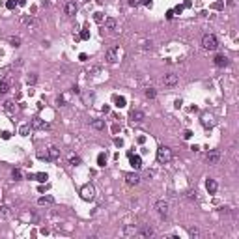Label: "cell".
I'll list each match as a JSON object with an SVG mask.
<instances>
[{"label": "cell", "mask_w": 239, "mask_h": 239, "mask_svg": "<svg viewBox=\"0 0 239 239\" xmlns=\"http://www.w3.org/2000/svg\"><path fill=\"white\" fill-rule=\"evenodd\" d=\"M4 108H6V112H8L10 116H15V112L19 110V108H17V105L13 103V101H8V103L4 105Z\"/></svg>", "instance_id": "16"}, {"label": "cell", "mask_w": 239, "mask_h": 239, "mask_svg": "<svg viewBox=\"0 0 239 239\" xmlns=\"http://www.w3.org/2000/svg\"><path fill=\"white\" fill-rule=\"evenodd\" d=\"M125 181H127V185H138L142 181V178H140V174L131 172V174H125Z\"/></svg>", "instance_id": "9"}, {"label": "cell", "mask_w": 239, "mask_h": 239, "mask_svg": "<svg viewBox=\"0 0 239 239\" xmlns=\"http://www.w3.org/2000/svg\"><path fill=\"white\" fill-rule=\"evenodd\" d=\"M207 163L209 164H217V163H219V161H221V151H217V150H211V151H209L207 153Z\"/></svg>", "instance_id": "11"}, {"label": "cell", "mask_w": 239, "mask_h": 239, "mask_svg": "<svg viewBox=\"0 0 239 239\" xmlns=\"http://www.w3.org/2000/svg\"><path fill=\"white\" fill-rule=\"evenodd\" d=\"M129 118H131V122H133V123H142L144 119H146V114H144L142 110H131Z\"/></svg>", "instance_id": "7"}, {"label": "cell", "mask_w": 239, "mask_h": 239, "mask_svg": "<svg viewBox=\"0 0 239 239\" xmlns=\"http://www.w3.org/2000/svg\"><path fill=\"white\" fill-rule=\"evenodd\" d=\"M64 11H66V15H75L77 13V4L75 2H66L64 4Z\"/></svg>", "instance_id": "15"}, {"label": "cell", "mask_w": 239, "mask_h": 239, "mask_svg": "<svg viewBox=\"0 0 239 239\" xmlns=\"http://www.w3.org/2000/svg\"><path fill=\"white\" fill-rule=\"evenodd\" d=\"M107 62H108V64H116V62H118V47L116 45H112L107 51Z\"/></svg>", "instance_id": "8"}, {"label": "cell", "mask_w": 239, "mask_h": 239, "mask_svg": "<svg viewBox=\"0 0 239 239\" xmlns=\"http://www.w3.org/2000/svg\"><path fill=\"white\" fill-rule=\"evenodd\" d=\"M30 127H32V129H47V123H45L41 118H34L32 123H30Z\"/></svg>", "instance_id": "14"}, {"label": "cell", "mask_w": 239, "mask_h": 239, "mask_svg": "<svg viewBox=\"0 0 239 239\" xmlns=\"http://www.w3.org/2000/svg\"><path fill=\"white\" fill-rule=\"evenodd\" d=\"M26 4V0H17V6H24Z\"/></svg>", "instance_id": "49"}, {"label": "cell", "mask_w": 239, "mask_h": 239, "mask_svg": "<svg viewBox=\"0 0 239 239\" xmlns=\"http://www.w3.org/2000/svg\"><path fill=\"white\" fill-rule=\"evenodd\" d=\"M2 138H4V140H8V138H10V133H8V131H4V133H2Z\"/></svg>", "instance_id": "45"}, {"label": "cell", "mask_w": 239, "mask_h": 239, "mask_svg": "<svg viewBox=\"0 0 239 239\" xmlns=\"http://www.w3.org/2000/svg\"><path fill=\"white\" fill-rule=\"evenodd\" d=\"M0 215H2V217L8 215V207H0Z\"/></svg>", "instance_id": "41"}, {"label": "cell", "mask_w": 239, "mask_h": 239, "mask_svg": "<svg viewBox=\"0 0 239 239\" xmlns=\"http://www.w3.org/2000/svg\"><path fill=\"white\" fill-rule=\"evenodd\" d=\"M206 189H207L209 194H215L217 189H219V183H217L215 179H207V181H206Z\"/></svg>", "instance_id": "13"}, {"label": "cell", "mask_w": 239, "mask_h": 239, "mask_svg": "<svg viewBox=\"0 0 239 239\" xmlns=\"http://www.w3.org/2000/svg\"><path fill=\"white\" fill-rule=\"evenodd\" d=\"M142 4L148 6V8H151V4H153V0H142Z\"/></svg>", "instance_id": "42"}, {"label": "cell", "mask_w": 239, "mask_h": 239, "mask_svg": "<svg viewBox=\"0 0 239 239\" xmlns=\"http://www.w3.org/2000/svg\"><path fill=\"white\" fill-rule=\"evenodd\" d=\"M116 146L122 148V146H123V140H122V138H116Z\"/></svg>", "instance_id": "46"}, {"label": "cell", "mask_w": 239, "mask_h": 239, "mask_svg": "<svg viewBox=\"0 0 239 239\" xmlns=\"http://www.w3.org/2000/svg\"><path fill=\"white\" fill-rule=\"evenodd\" d=\"M56 105H58V107H64L66 105V95H60L58 99H56Z\"/></svg>", "instance_id": "33"}, {"label": "cell", "mask_w": 239, "mask_h": 239, "mask_svg": "<svg viewBox=\"0 0 239 239\" xmlns=\"http://www.w3.org/2000/svg\"><path fill=\"white\" fill-rule=\"evenodd\" d=\"M28 131H30V123H24V125H21V135H23V136H26L28 135Z\"/></svg>", "instance_id": "30"}, {"label": "cell", "mask_w": 239, "mask_h": 239, "mask_svg": "<svg viewBox=\"0 0 239 239\" xmlns=\"http://www.w3.org/2000/svg\"><path fill=\"white\" fill-rule=\"evenodd\" d=\"M92 127L97 129V131H101V129H105V122H103V119H94V122H92Z\"/></svg>", "instance_id": "22"}, {"label": "cell", "mask_w": 239, "mask_h": 239, "mask_svg": "<svg viewBox=\"0 0 239 239\" xmlns=\"http://www.w3.org/2000/svg\"><path fill=\"white\" fill-rule=\"evenodd\" d=\"M172 11H174V13H178V15H179V13L183 11V6H176V8H174Z\"/></svg>", "instance_id": "39"}, {"label": "cell", "mask_w": 239, "mask_h": 239, "mask_svg": "<svg viewBox=\"0 0 239 239\" xmlns=\"http://www.w3.org/2000/svg\"><path fill=\"white\" fill-rule=\"evenodd\" d=\"M157 161L161 164H168L172 161V150L168 146H159L157 150Z\"/></svg>", "instance_id": "1"}, {"label": "cell", "mask_w": 239, "mask_h": 239, "mask_svg": "<svg viewBox=\"0 0 239 239\" xmlns=\"http://www.w3.org/2000/svg\"><path fill=\"white\" fill-rule=\"evenodd\" d=\"M11 176H13V179H21V170H13Z\"/></svg>", "instance_id": "37"}, {"label": "cell", "mask_w": 239, "mask_h": 239, "mask_svg": "<svg viewBox=\"0 0 239 239\" xmlns=\"http://www.w3.org/2000/svg\"><path fill=\"white\" fill-rule=\"evenodd\" d=\"M215 66H219V67H224V66H228V58H226V56H222V54L215 56Z\"/></svg>", "instance_id": "18"}, {"label": "cell", "mask_w": 239, "mask_h": 239, "mask_svg": "<svg viewBox=\"0 0 239 239\" xmlns=\"http://www.w3.org/2000/svg\"><path fill=\"white\" fill-rule=\"evenodd\" d=\"M69 164H71V166H79L80 164V157L79 155H71V157H69Z\"/></svg>", "instance_id": "26"}, {"label": "cell", "mask_w": 239, "mask_h": 239, "mask_svg": "<svg viewBox=\"0 0 239 239\" xmlns=\"http://www.w3.org/2000/svg\"><path fill=\"white\" fill-rule=\"evenodd\" d=\"M34 178H36V179L39 181V183H45V181L49 179V176H47V174H43V172H39V174H36V176H34Z\"/></svg>", "instance_id": "27"}, {"label": "cell", "mask_w": 239, "mask_h": 239, "mask_svg": "<svg viewBox=\"0 0 239 239\" xmlns=\"http://www.w3.org/2000/svg\"><path fill=\"white\" fill-rule=\"evenodd\" d=\"M136 234H138L140 237H151V235H153V228H150V226H144L142 230H136Z\"/></svg>", "instance_id": "17"}, {"label": "cell", "mask_w": 239, "mask_h": 239, "mask_svg": "<svg viewBox=\"0 0 239 239\" xmlns=\"http://www.w3.org/2000/svg\"><path fill=\"white\" fill-rule=\"evenodd\" d=\"M38 204H39V206H45V204H54V198H52V196H43V198L38 200Z\"/></svg>", "instance_id": "23"}, {"label": "cell", "mask_w": 239, "mask_h": 239, "mask_svg": "<svg viewBox=\"0 0 239 239\" xmlns=\"http://www.w3.org/2000/svg\"><path fill=\"white\" fill-rule=\"evenodd\" d=\"M191 136H193L191 131H185V133H183V138H191Z\"/></svg>", "instance_id": "44"}, {"label": "cell", "mask_w": 239, "mask_h": 239, "mask_svg": "<svg viewBox=\"0 0 239 239\" xmlns=\"http://www.w3.org/2000/svg\"><path fill=\"white\" fill-rule=\"evenodd\" d=\"M36 80H38V77H36V75H30V77L26 79V82H28V84H36Z\"/></svg>", "instance_id": "35"}, {"label": "cell", "mask_w": 239, "mask_h": 239, "mask_svg": "<svg viewBox=\"0 0 239 239\" xmlns=\"http://www.w3.org/2000/svg\"><path fill=\"white\" fill-rule=\"evenodd\" d=\"M79 58H80V62H86V60H88V56H86V54H80Z\"/></svg>", "instance_id": "47"}, {"label": "cell", "mask_w": 239, "mask_h": 239, "mask_svg": "<svg viewBox=\"0 0 239 239\" xmlns=\"http://www.w3.org/2000/svg\"><path fill=\"white\" fill-rule=\"evenodd\" d=\"M23 23H24L28 28H30V26H36V21H34L32 17H28V15H24V17H23Z\"/></svg>", "instance_id": "25"}, {"label": "cell", "mask_w": 239, "mask_h": 239, "mask_svg": "<svg viewBox=\"0 0 239 239\" xmlns=\"http://www.w3.org/2000/svg\"><path fill=\"white\" fill-rule=\"evenodd\" d=\"M15 4H17V2H15V0H8V4H6V6H8V8H10V10H13V8H15Z\"/></svg>", "instance_id": "38"}, {"label": "cell", "mask_w": 239, "mask_h": 239, "mask_svg": "<svg viewBox=\"0 0 239 239\" xmlns=\"http://www.w3.org/2000/svg\"><path fill=\"white\" fill-rule=\"evenodd\" d=\"M122 234H123L125 237H129V235H136V228H135V226H125Z\"/></svg>", "instance_id": "21"}, {"label": "cell", "mask_w": 239, "mask_h": 239, "mask_svg": "<svg viewBox=\"0 0 239 239\" xmlns=\"http://www.w3.org/2000/svg\"><path fill=\"white\" fill-rule=\"evenodd\" d=\"M94 21L95 23H103V13H99V11L94 13Z\"/></svg>", "instance_id": "34"}, {"label": "cell", "mask_w": 239, "mask_h": 239, "mask_svg": "<svg viewBox=\"0 0 239 239\" xmlns=\"http://www.w3.org/2000/svg\"><path fill=\"white\" fill-rule=\"evenodd\" d=\"M178 82H179V77L176 73H166L163 77V84H164V86H176Z\"/></svg>", "instance_id": "5"}, {"label": "cell", "mask_w": 239, "mask_h": 239, "mask_svg": "<svg viewBox=\"0 0 239 239\" xmlns=\"http://www.w3.org/2000/svg\"><path fill=\"white\" fill-rule=\"evenodd\" d=\"M10 43H11L13 47H19V45H21V38H15V36L10 38Z\"/></svg>", "instance_id": "32"}, {"label": "cell", "mask_w": 239, "mask_h": 239, "mask_svg": "<svg viewBox=\"0 0 239 239\" xmlns=\"http://www.w3.org/2000/svg\"><path fill=\"white\" fill-rule=\"evenodd\" d=\"M166 19H168V21H172V19H174V11H172V10L166 13Z\"/></svg>", "instance_id": "43"}, {"label": "cell", "mask_w": 239, "mask_h": 239, "mask_svg": "<svg viewBox=\"0 0 239 239\" xmlns=\"http://www.w3.org/2000/svg\"><path fill=\"white\" fill-rule=\"evenodd\" d=\"M200 123H202L206 129H211L213 123H215V122H213V116L209 114V112H204V114L200 116Z\"/></svg>", "instance_id": "6"}, {"label": "cell", "mask_w": 239, "mask_h": 239, "mask_svg": "<svg viewBox=\"0 0 239 239\" xmlns=\"http://www.w3.org/2000/svg\"><path fill=\"white\" fill-rule=\"evenodd\" d=\"M79 38H80V39H88V38H90V32H88V30H82V34H80Z\"/></svg>", "instance_id": "36"}, {"label": "cell", "mask_w": 239, "mask_h": 239, "mask_svg": "<svg viewBox=\"0 0 239 239\" xmlns=\"http://www.w3.org/2000/svg\"><path fill=\"white\" fill-rule=\"evenodd\" d=\"M10 92V79H2L0 80V94Z\"/></svg>", "instance_id": "20"}, {"label": "cell", "mask_w": 239, "mask_h": 239, "mask_svg": "<svg viewBox=\"0 0 239 239\" xmlns=\"http://www.w3.org/2000/svg\"><path fill=\"white\" fill-rule=\"evenodd\" d=\"M45 153H47V161H56L60 157V150L56 146H51V148H47L45 150Z\"/></svg>", "instance_id": "10"}, {"label": "cell", "mask_w": 239, "mask_h": 239, "mask_svg": "<svg viewBox=\"0 0 239 239\" xmlns=\"http://www.w3.org/2000/svg\"><path fill=\"white\" fill-rule=\"evenodd\" d=\"M189 235L191 237H200V230L198 228H189Z\"/></svg>", "instance_id": "31"}, {"label": "cell", "mask_w": 239, "mask_h": 239, "mask_svg": "<svg viewBox=\"0 0 239 239\" xmlns=\"http://www.w3.org/2000/svg\"><path fill=\"white\" fill-rule=\"evenodd\" d=\"M129 163H131V166L135 168V170H138V168H142V159H140V155H129Z\"/></svg>", "instance_id": "12"}, {"label": "cell", "mask_w": 239, "mask_h": 239, "mask_svg": "<svg viewBox=\"0 0 239 239\" xmlns=\"http://www.w3.org/2000/svg\"><path fill=\"white\" fill-rule=\"evenodd\" d=\"M138 4H140V0H129V6H133V8H136Z\"/></svg>", "instance_id": "40"}, {"label": "cell", "mask_w": 239, "mask_h": 239, "mask_svg": "<svg viewBox=\"0 0 239 239\" xmlns=\"http://www.w3.org/2000/svg\"><path fill=\"white\" fill-rule=\"evenodd\" d=\"M114 103H116V107H125V97H122V95H114Z\"/></svg>", "instance_id": "24"}, {"label": "cell", "mask_w": 239, "mask_h": 239, "mask_svg": "<svg viewBox=\"0 0 239 239\" xmlns=\"http://www.w3.org/2000/svg\"><path fill=\"white\" fill-rule=\"evenodd\" d=\"M202 47L206 49V51H215V49L219 47V41H217L215 34H206V36L202 38Z\"/></svg>", "instance_id": "2"}, {"label": "cell", "mask_w": 239, "mask_h": 239, "mask_svg": "<svg viewBox=\"0 0 239 239\" xmlns=\"http://www.w3.org/2000/svg\"><path fill=\"white\" fill-rule=\"evenodd\" d=\"M105 26H107V30H116V19L114 17H107L105 19Z\"/></svg>", "instance_id": "19"}, {"label": "cell", "mask_w": 239, "mask_h": 239, "mask_svg": "<svg viewBox=\"0 0 239 239\" xmlns=\"http://www.w3.org/2000/svg\"><path fill=\"white\" fill-rule=\"evenodd\" d=\"M80 198H82V200H86V202H92V200L95 198V189H94V185H92V183L84 185V187L80 189Z\"/></svg>", "instance_id": "4"}, {"label": "cell", "mask_w": 239, "mask_h": 239, "mask_svg": "<svg viewBox=\"0 0 239 239\" xmlns=\"http://www.w3.org/2000/svg\"><path fill=\"white\" fill-rule=\"evenodd\" d=\"M97 164H99V166L107 164V155H105V153H99V157H97Z\"/></svg>", "instance_id": "29"}, {"label": "cell", "mask_w": 239, "mask_h": 239, "mask_svg": "<svg viewBox=\"0 0 239 239\" xmlns=\"http://www.w3.org/2000/svg\"><path fill=\"white\" fill-rule=\"evenodd\" d=\"M174 105H176V108H179V107H181V99H176V103H174Z\"/></svg>", "instance_id": "48"}, {"label": "cell", "mask_w": 239, "mask_h": 239, "mask_svg": "<svg viewBox=\"0 0 239 239\" xmlns=\"http://www.w3.org/2000/svg\"><path fill=\"white\" fill-rule=\"evenodd\" d=\"M155 95H157L155 88H148L146 90V97H148V99H155Z\"/></svg>", "instance_id": "28"}, {"label": "cell", "mask_w": 239, "mask_h": 239, "mask_svg": "<svg viewBox=\"0 0 239 239\" xmlns=\"http://www.w3.org/2000/svg\"><path fill=\"white\" fill-rule=\"evenodd\" d=\"M155 211H157V215L161 217V219H166L168 213H170V204H168L166 200H159L155 204Z\"/></svg>", "instance_id": "3"}]
</instances>
